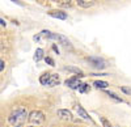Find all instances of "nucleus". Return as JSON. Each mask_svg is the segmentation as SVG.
<instances>
[{
  "instance_id": "aec40b11",
  "label": "nucleus",
  "mask_w": 131,
  "mask_h": 127,
  "mask_svg": "<svg viewBox=\"0 0 131 127\" xmlns=\"http://www.w3.org/2000/svg\"><path fill=\"white\" fill-rule=\"evenodd\" d=\"M121 90L127 94V96H131V88H127V87H121Z\"/></svg>"
},
{
  "instance_id": "a211bd4d",
  "label": "nucleus",
  "mask_w": 131,
  "mask_h": 127,
  "mask_svg": "<svg viewBox=\"0 0 131 127\" xmlns=\"http://www.w3.org/2000/svg\"><path fill=\"white\" fill-rule=\"evenodd\" d=\"M59 4L63 5V7H70L71 5V0H58Z\"/></svg>"
},
{
  "instance_id": "412c9836",
  "label": "nucleus",
  "mask_w": 131,
  "mask_h": 127,
  "mask_svg": "<svg viewBox=\"0 0 131 127\" xmlns=\"http://www.w3.org/2000/svg\"><path fill=\"white\" fill-rule=\"evenodd\" d=\"M45 62L47 63L49 66H55V62H54L51 58H49V56H46V58H45Z\"/></svg>"
},
{
  "instance_id": "f8f14e48",
  "label": "nucleus",
  "mask_w": 131,
  "mask_h": 127,
  "mask_svg": "<svg viewBox=\"0 0 131 127\" xmlns=\"http://www.w3.org/2000/svg\"><path fill=\"white\" fill-rule=\"evenodd\" d=\"M50 75H51L50 72H45V73H42V75L39 76V83L42 84V85H47V81H49Z\"/></svg>"
},
{
  "instance_id": "9b49d317",
  "label": "nucleus",
  "mask_w": 131,
  "mask_h": 127,
  "mask_svg": "<svg viewBox=\"0 0 131 127\" xmlns=\"http://www.w3.org/2000/svg\"><path fill=\"white\" fill-rule=\"evenodd\" d=\"M93 85H94V88H97V89H106L107 87H109V84L106 83V81H104V80H96L94 83H93Z\"/></svg>"
},
{
  "instance_id": "9d476101",
  "label": "nucleus",
  "mask_w": 131,
  "mask_h": 127,
  "mask_svg": "<svg viewBox=\"0 0 131 127\" xmlns=\"http://www.w3.org/2000/svg\"><path fill=\"white\" fill-rule=\"evenodd\" d=\"M49 16L59 18V20H67V17H68V15L66 13V12H63V10H50Z\"/></svg>"
},
{
  "instance_id": "bb28decb",
  "label": "nucleus",
  "mask_w": 131,
  "mask_h": 127,
  "mask_svg": "<svg viewBox=\"0 0 131 127\" xmlns=\"http://www.w3.org/2000/svg\"><path fill=\"white\" fill-rule=\"evenodd\" d=\"M28 127H37V126H28Z\"/></svg>"
},
{
  "instance_id": "a878e982",
  "label": "nucleus",
  "mask_w": 131,
  "mask_h": 127,
  "mask_svg": "<svg viewBox=\"0 0 131 127\" xmlns=\"http://www.w3.org/2000/svg\"><path fill=\"white\" fill-rule=\"evenodd\" d=\"M12 2H15V3H17V4H20V5H21V3L18 2V0H12Z\"/></svg>"
},
{
  "instance_id": "5701e85b",
  "label": "nucleus",
  "mask_w": 131,
  "mask_h": 127,
  "mask_svg": "<svg viewBox=\"0 0 131 127\" xmlns=\"http://www.w3.org/2000/svg\"><path fill=\"white\" fill-rule=\"evenodd\" d=\"M0 25H2L3 28H5V26H7V24H5V21H4V20H3L2 17H0Z\"/></svg>"
},
{
  "instance_id": "dca6fc26",
  "label": "nucleus",
  "mask_w": 131,
  "mask_h": 127,
  "mask_svg": "<svg viewBox=\"0 0 131 127\" xmlns=\"http://www.w3.org/2000/svg\"><path fill=\"white\" fill-rule=\"evenodd\" d=\"M8 43L7 42H3V41H0V52H3V51H7L8 50Z\"/></svg>"
},
{
  "instance_id": "6e6552de",
  "label": "nucleus",
  "mask_w": 131,
  "mask_h": 127,
  "mask_svg": "<svg viewBox=\"0 0 131 127\" xmlns=\"http://www.w3.org/2000/svg\"><path fill=\"white\" fill-rule=\"evenodd\" d=\"M60 84V77L58 73H51L50 77H49V81H47V85L46 87H55V85H59Z\"/></svg>"
},
{
  "instance_id": "7ed1b4c3",
  "label": "nucleus",
  "mask_w": 131,
  "mask_h": 127,
  "mask_svg": "<svg viewBox=\"0 0 131 127\" xmlns=\"http://www.w3.org/2000/svg\"><path fill=\"white\" fill-rule=\"evenodd\" d=\"M86 60H88L91 64H92V67H96V68H98V70H102V68L106 67V63H105V60H104L102 58L88 56V58H86Z\"/></svg>"
},
{
  "instance_id": "39448f33",
  "label": "nucleus",
  "mask_w": 131,
  "mask_h": 127,
  "mask_svg": "<svg viewBox=\"0 0 131 127\" xmlns=\"http://www.w3.org/2000/svg\"><path fill=\"white\" fill-rule=\"evenodd\" d=\"M57 115H58V118H60L62 121H72L73 119V115L70 110L67 109H59L57 111Z\"/></svg>"
},
{
  "instance_id": "423d86ee",
  "label": "nucleus",
  "mask_w": 131,
  "mask_h": 127,
  "mask_svg": "<svg viewBox=\"0 0 131 127\" xmlns=\"http://www.w3.org/2000/svg\"><path fill=\"white\" fill-rule=\"evenodd\" d=\"M75 110H76V113H78L81 118H84V119H86V121H89V122H93V119L91 118V115L86 113V111L84 110V108H81L79 103H76V105H75Z\"/></svg>"
},
{
  "instance_id": "393cba45",
  "label": "nucleus",
  "mask_w": 131,
  "mask_h": 127,
  "mask_svg": "<svg viewBox=\"0 0 131 127\" xmlns=\"http://www.w3.org/2000/svg\"><path fill=\"white\" fill-rule=\"evenodd\" d=\"M39 37H41V34H38V36H36V37H34V41H38V39H39Z\"/></svg>"
},
{
  "instance_id": "cd10ccee",
  "label": "nucleus",
  "mask_w": 131,
  "mask_h": 127,
  "mask_svg": "<svg viewBox=\"0 0 131 127\" xmlns=\"http://www.w3.org/2000/svg\"><path fill=\"white\" fill-rule=\"evenodd\" d=\"M70 127H78V126H70Z\"/></svg>"
},
{
  "instance_id": "0eeeda50",
  "label": "nucleus",
  "mask_w": 131,
  "mask_h": 127,
  "mask_svg": "<svg viewBox=\"0 0 131 127\" xmlns=\"http://www.w3.org/2000/svg\"><path fill=\"white\" fill-rule=\"evenodd\" d=\"M50 39H55V41H59L60 43H63L64 46H68V47H71V42L66 38L64 36H62V34H57V33H52L51 34V37H50Z\"/></svg>"
},
{
  "instance_id": "f03ea898",
  "label": "nucleus",
  "mask_w": 131,
  "mask_h": 127,
  "mask_svg": "<svg viewBox=\"0 0 131 127\" xmlns=\"http://www.w3.org/2000/svg\"><path fill=\"white\" fill-rule=\"evenodd\" d=\"M28 121L31 126H42L46 121V117L41 110H33L28 114Z\"/></svg>"
},
{
  "instance_id": "4468645a",
  "label": "nucleus",
  "mask_w": 131,
  "mask_h": 127,
  "mask_svg": "<svg viewBox=\"0 0 131 127\" xmlns=\"http://www.w3.org/2000/svg\"><path fill=\"white\" fill-rule=\"evenodd\" d=\"M80 93H88L89 90H91V85L89 84H86V83H81V85L79 87V89H78Z\"/></svg>"
},
{
  "instance_id": "4be33fe9",
  "label": "nucleus",
  "mask_w": 131,
  "mask_h": 127,
  "mask_svg": "<svg viewBox=\"0 0 131 127\" xmlns=\"http://www.w3.org/2000/svg\"><path fill=\"white\" fill-rule=\"evenodd\" d=\"M4 68H5V62H4L2 58H0V72H3Z\"/></svg>"
},
{
  "instance_id": "b1692460",
  "label": "nucleus",
  "mask_w": 131,
  "mask_h": 127,
  "mask_svg": "<svg viewBox=\"0 0 131 127\" xmlns=\"http://www.w3.org/2000/svg\"><path fill=\"white\" fill-rule=\"evenodd\" d=\"M52 50L57 52V54H59V50H58V46L57 45H52Z\"/></svg>"
},
{
  "instance_id": "c85d7f7f",
  "label": "nucleus",
  "mask_w": 131,
  "mask_h": 127,
  "mask_svg": "<svg viewBox=\"0 0 131 127\" xmlns=\"http://www.w3.org/2000/svg\"><path fill=\"white\" fill-rule=\"evenodd\" d=\"M0 34H2V31H0Z\"/></svg>"
},
{
  "instance_id": "6ab92c4d",
  "label": "nucleus",
  "mask_w": 131,
  "mask_h": 127,
  "mask_svg": "<svg viewBox=\"0 0 131 127\" xmlns=\"http://www.w3.org/2000/svg\"><path fill=\"white\" fill-rule=\"evenodd\" d=\"M39 34H41V36H43V37H46V38H50L52 33H51L50 30H42V31H41Z\"/></svg>"
},
{
  "instance_id": "2eb2a0df",
  "label": "nucleus",
  "mask_w": 131,
  "mask_h": 127,
  "mask_svg": "<svg viewBox=\"0 0 131 127\" xmlns=\"http://www.w3.org/2000/svg\"><path fill=\"white\" fill-rule=\"evenodd\" d=\"M42 58H43V50L42 49H37L36 52H34V60L36 62H39Z\"/></svg>"
},
{
  "instance_id": "1a4fd4ad",
  "label": "nucleus",
  "mask_w": 131,
  "mask_h": 127,
  "mask_svg": "<svg viewBox=\"0 0 131 127\" xmlns=\"http://www.w3.org/2000/svg\"><path fill=\"white\" fill-rule=\"evenodd\" d=\"M97 3V0H76V4L80 8H91Z\"/></svg>"
},
{
  "instance_id": "20e7f679",
  "label": "nucleus",
  "mask_w": 131,
  "mask_h": 127,
  "mask_svg": "<svg viewBox=\"0 0 131 127\" xmlns=\"http://www.w3.org/2000/svg\"><path fill=\"white\" fill-rule=\"evenodd\" d=\"M64 84H66L68 88H71V89H79V87L81 85L80 79H79L78 76H73V77H71V79H67V80L64 81Z\"/></svg>"
},
{
  "instance_id": "f3484780",
  "label": "nucleus",
  "mask_w": 131,
  "mask_h": 127,
  "mask_svg": "<svg viewBox=\"0 0 131 127\" xmlns=\"http://www.w3.org/2000/svg\"><path fill=\"white\" fill-rule=\"evenodd\" d=\"M100 121H101V123H102L104 127H113V126L110 124V122H109L106 118H104V117H100Z\"/></svg>"
},
{
  "instance_id": "ddd939ff",
  "label": "nucleus",
  "mask_w": 131,
  "mask_h": 127,
  "mask_svg": "<svg viewBox=\"0 0 131 127\" xmlns=\"http://www.w3.org/2000/svg\"><path fill=\"white\" fill-rule=\"evenodd\" d=\"M105 93H106V94H107V96L110 97V98H113L114 101H117V102H123V100H122L121 97H118V96H117V94H115L114 92H112V90H107V89H105Z\"/></svg>"
},
{
  "instance_id": "f257e3e1",
  "label": "nucleus",
  "mask_w": 131,
  "mask_h": 127,
  "mask_svg": "<svg viewBox=\"0 0 131 127\" xmlns=\"http://www.w3.org/2000/svg\"><path fill=\"white\" fill-rule=\"evenodd\" d=\"M28 119V111L24 106L15 108L8 115V123L12 127H23L25 121Z\"/></svg>"
}]
</instances>
